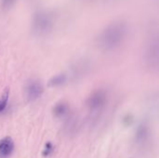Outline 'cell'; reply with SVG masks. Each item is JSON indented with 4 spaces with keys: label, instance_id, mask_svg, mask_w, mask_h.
<instances>
[{
    "label": "cell",
    "instance_id": "8",
    "mask_svg": "<svg viewBox=\"0 0 159 158\" xmlns=\"http://www.w3.org/2000/svg\"><path fill=\"white\" fill-rule=\"evenodd\" d=\"M68 77L66 74H57L55 76H53L49 82H48V85L50 87H60V86H62L63 84L66 83Z\"/></svg>",
    "mask_w": 159,
    "mask_h": 158
},
{
    "label": "cell",
    "instance_id": "10",
    "mask_svg": "<svg viewBox=\"0 0 159 158\" xmlns=\"http://www.w3.org/2000/svg\"><path fill=\"white\" fill-rule=\"evenodd\" d=\"M8 96H9L8 95V90H6L2 94V96L0 98V113L3 112L6 109L7 104V102H8Z\"/></svg>",
    "mask_w": 159,
    "mask_h": 158
},
{
    "label": "cell",
    "instance_id": "12",
    "mask_svg": "<svg viewBox=\"0 0 159 158\" xmlns=\"http://www.w3.org/2000/svg\"><path fill=\"white\" fill-rule=\"evenodd\" d=\"M52 150H53V145L50 143V142H48L46 144V148L43 152V156H48V155H50L52 153Z\"/></svg>",
    "mask_w": 159,
    "mask_h": 158
},
{
    "label": "cell",
    "instance_id": "11",
    "mask_svg": "<svg viewBox=\"0 0 159 158\" xmlns=\"http://www.w3.org/2000/svg\"><path fill=\"white\" fill-rule=\"evenodd\" d=\"M16 0H2V8L9 9L15 4Z\"/></svg>",
    "mask_w": 159,
    "mask_h": 158
},
{
    "label": "cell",
    "instance_id": "5",
    "mask_svg": "<svg viewBox=\"0 0 159 158\" xmlns=\"http://www.w3.org/2000/svg\"><path fill=\"white\" fill-rule=\"evenodd\" d=\"M43 91V85L37 79H30L25 84V95L29 102H34L40 98Z\"/></svg>",
    "mask_w": 159,
    "mask_h": 158
},
{
    "label": "cell",
    "instance_id": "1",
    "mask_svg": "<svg viewBox=\"0 0 159 158\" xmlns=\"http://www.w3.org/2000/svg\"><path fill=\"white\" fill-rule=\"evenodd\" d=\"M129 26L126 21L116 20L107 25L97 38L98 47L103 51H113L118 48L126 40Z\"/></svg>",
    "mask_w": 159,
    "mask_h": 158
},
{
    "label": "cell",
    "instance_id": "4",
    "mask_svg": "<svg viewBox=\"0 0 159 158\" xmlns=\"http://www.w3.org/2000/svg\"><path fill=\"white\" fill-rule=\"evenodd\" d=\"M107 102V92L103 89L95 90L87 101V105L91 111L102 109Z\"/></svg>",
    "mask_w": 159,
    "mask_h": 158
},
{
    "label": "cell",
    "instance_id": "2",
    "mask_svg": "<svg viewBox=\"0 0 159 158\" xmlns=\"http://www.w3.org/2000/svg\"><path fill=\"white\" fill-rule=\"evenodd\" d=\"M54 26V18L49 11L41 10L34 14L32 20L33 33L37 36L48 34Z\"/></svg>",
    "mask_w": 159,
    "mask_h": 158
},
{
    "label": "cell",
    "instance_id": "9",
    "mask_svg": "<svg viewBox=\"0 0 159 158\" xmlns=\"http://www.w3.org/2000/svg\"><path fill=\"white\" fill-rule=\"evenodd\" d=\"M68 111V106L63 103V102H61V103H58L55 107H54V115L56 116H62L64 115Z\"/></svg>",
    "mask_w": 159,
    "mask_h": 158
},
{
    "label": "cell",
    "instance_id": "6",
    "mask_svg": "<svg viewBox=\"0 0 159 158\" xmlns=\"http://www.w3.org/2000/svg\"><path fill=\"white\" fill-rule=\"evenodd\" d=\"M89 69V64L88 63V61H86V60L79 61L75 62L72 67L71 70V73L73 74L72 76L75 78H79L81 76H84L88 73Z\"/></svg>",
    "mask_w": 159,
    "mask_h": 158
},
{
    "label": "cell",
    "instance_id": "3",
    "mask_svg": "<svg viewBox=\"0 0 159 158\" xmlns=\"http://www.w3.org/2000/svg\"><path fill=\"white\" fill-rule=\"evenodd\" d=\"M158 39L157 35L152 36L147 44L145 51V60L150 68L157 69L158 66Z\"/></svg>",
    "mask_w": 159,
    "mask_h": 158
},
{
    "label": "cell",
    "instance_id": "7",
    "mask_svg": "<svg viewBox=\"0 0 159 158\" xmlns=\"http://www.w3.org/2000/svg\"><path fill=\"white\" fill-rule=\"evenodd\" d=\"M14 150V142L11 138L6 137L0 141V158H7Z\"/></svg>",
    "mask_w": 159,
    "mask_h": 158
}]
</instances>
